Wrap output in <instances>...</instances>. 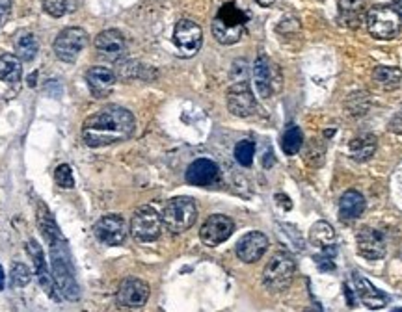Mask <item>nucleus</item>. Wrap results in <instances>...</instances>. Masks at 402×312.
<instances>
[{
  "label": "nucleus",
  "instance_id": "34",
  "mask_svg": "<svg viewBox=\"0 0 402 312\" xmlns=\"http://www.w3.org/2000/svg\"><path fill=\"white\" fill-rule=\"evenodd\" d=\"M54 178L56 183H58V186L60 188H73L75 186V178H73V173H71V168L67 166V163H62V166H58L54 171Z\"/></svg>",
  "mask_w": 402,
  "mask_h": 312
},
{
  "label": "nucleus",
  "instance_id": "2",
  "mask_svg": "<svg viewBox=\"0 0 402 312\" xmlns=\"http://www.w3.org/2000/svg\"><path fill=\"white\" fill-rule=\"evenodd\" d=\"M134 129V115L127 108L112 104L86 119L82 125V139L88 147H105L129 139Z\"/></svg>",
  "mask_w": 402,
  "mask_h": 312
},
{
  "label": "nucleus",
  "instance_id": "14",
  "mask_svg": "<svg viewBox=\"0 0 402 312\" xmlns=\"http://www.w3.org/2000/svg\"><path fill=\"white\" fill-rule=\"evenodd\" d=\"M116 297L121 307L142 308L149 299V287L142 279L129 277L120 284Z\"/></svg>",
  "mask_w": 402,
  "mask_h": 312
},
{
  "label": "nucleus",
  "instance_id": "18",
  "mask_svg": "<svg viewBox=\"0 0 402 312\" xmlns=\"http://www.w3.org/2000/svg\"><path fill=\"white\" fill-rule=\"evenodd\" d=\"M96 49L103 58L110 62H120L127 52L125 37L120 30H105L96 37Z\"/></svg>",
  "mask_w": 402,
  "mask_h": 312
},
{
  "label": "nucleus",
  "instance_id": "40",
  "mask_svg": "<svg viewBox=\"0 0 402 312\" xmlns=\"http://www.w3.org/2000/svg\"><path fill=\"white\" fill-rule=\"evenodd\" d=\"M304 312H322V311H321V307H318V305H311V307H307Z\"/></svg>",
  "mask_w": 402,
  "mask_h": 312
},
{
  "label": "nucleus",
  "instance_id": "19",
  "mask_svg": "<svg viewBox=\"0 0 402 312\" xmlns=\"http://www.w3.org/2000/svg\"><path fill=\"white\" fill-rule=\"evenodd\" d=\"M220 178V169L212 160L197 158L186 169V183L192 186H212Z\"/></svg>",
  "mask_w": 402,
  "mask_h": 312
},
{
  "label": "nucleus",
  "instance_id": "39",
  "mask_svg": "<svg viewBox=\"0 0 402 312\" xmlns=\"http://www.w3.org/2000/svg\"><path fill=\"white\" fill-rule=\"evenodd\" d=\"M0 290H4V270L0 266Z\"/></svg>",
  "mask_w": 402,
  "mask_h": 312
},
{
  "label": "nucleus",
  "instance_id": "3",
  "mask_svg": "<svg viewBox=\"0 0 402 312\" xmlns=\"http://www.w3.org/2000/svg\"><path fill=\"white\" fill-rule=\"evenodd\" d=\"M248 15L239 10L233 2H227L220 8L217 19L212 21V35L222 45H235L244 34Z\"/></svg>",
  "mask_w": 402,
  "mask_h": 312
},
{
  "label": "nucleus",
  "instance_id": "9",
  "mask_svg": "<svg viewBox=\"0 0 402 312\" xmlns=\"http://www.w3.org/2000/svg\"><path fill=\"white\" fill-rule=\"evenodd\" d=\"M173 43L183 58H190L197 54L203 43V32L197 23L190 19H181L173 30Z\"/></svg>",
  "mask_w": 402,
  "mask_h": 312
},
{
  "label": "nucleus",
  "instance_id": "37",
  "mask_svg": "<svg viewBox=\"0 0 402 312\" xmlns=\"http://www.w3.org/2000/svg\"><path fill=\"white\" fill-rule=\"evenodd\" d=\"M257 4L261 6V8H270L272 4H274V2H276V0H255Z\"/></svg>",
  "mask_w": 402,
  "mask_h": 312
},
{
  "label": "nucleus",
  "instance_id": "41",
  "mask_svg": "<svg viewBox=\"0 0 402 312\" xmlns=\"http://www.w3.org/2000/svg\"><path fill=\"white\" fill-rule=\"evenodd\" d=\"M35 76H38V73H34L30 79H28V84H30V88H34V86H35Z\"/></svg>",
  "mask_w": 402,
  "mask_h": 312
},
{
  "label": "nucleus",
  "instance_id": "10",
  "mask_svg": "<svg viewBox=\"0 0 402 312\" xmlns=\"http://www.w3.org/2000/svg\"><path fill=\"white\" fill-rule=\"evenodd\" d=\"M251 73H253L257 93L261 95L263 99H270L277 86H280V71L276 69V65L272 64L265 54H259Z\"/></svg>",
  "mask_w": 402,
  "mask_h": 312
},
{
  "label": "nucleus",
  "instance_id": "27",
  "mask_svg": "<svg viewBox=\"0 0 402 312\" xmlns=\"http://www.w3.org/2000/svg\"><path fill=\"white\" fill-rule=\"evenodd\" d=\"M372 80L377 82L378 88L386 89V91H393V89H397L401 86L402 71L398 67L380 65V67H374V71H372Z\"/></svg>",
  "mask_w": 402,
  "mask_h": 312
},
{
  "label": "nucleus",
  "instance_id": "31",
  "mask_svg": "<svg viewBox=\"0 0 402 312\" xmlns=\"http://www.w3.org/2000/svg\"><path fill=\"white\" fill-rule=\"evenodd\" d=\"M253 154H255V144L250 141V139H242L235 145L236 162L244 166V168H250L251 162H253Z\"/></svg>",
  "mask_w": 402,
  "mask_h": 312
},
{
  "label": "nucleus",
  "instance_id": "5",
  "mask_svg": "<svg viewBox=\"0 0 402 312\" xmlns=\"http://www.w3.org/2000/svg\"><path fill=\"white\" fill-rule=\"evenodd\" d=\"M365 25H367L369 34H371L374 40L389 41L395 40V37L401 34L402 23L397 11L393 10V6L377 4L367 11Z\"/></svg>",
  "mask_w": 402,
  "mask_h": 312
},
{
  "label": "nucleus",
  "instance_id": "35",
  "mask_svg": "<svg viewBox=\"0 0 402 312\" xmlns=\"http://www.w3.org/2000/svg\"><path fill=\"white\" fill-rule=\"evenodd\" d=\"M69 0H43V8L50 17H62L67 11Z\"/></svg>",
  "mask_w": 402,
  "mask_h": 312
},
{
  "label": "nucleus",
  "instance_id": "17",
  "mask_svg": "<svg viewBox=\"0 0 402 312\" xmlns=\"http://www.w3.org/2000/svg\"><path fill=\"white\" fill-rule=\"evenodd\" d=\"M367 0H337V21L345 28L356 30L365 25Z\"/></svg>",
  "mask_w": 402,
  "mask_h": 312
},
{
  "label": "nucleus",
  "instance_id": "30",
  "mask_svg": "<svg viewBox=\"0 0 402 312\" xmlns=\"http://www.w3.org/2000/svg\"><path fill=\"white\" fill-rule=\"evenodd\" d=\"M302 145H304V134H302V130L298 129L297 125H291V127L285 130L282 138L283 153H285L287 156H294L302 149Z\"/></svg>",
  "mask_w": 402,
  "mask_h": 312
},
{
  "label": "nucleus",
  "instance_id": "8",
  "mask_svg": "<svg viewBox=\"0 0 402 312\" xmlns=\"http://www.w3.org/2000/svg\"><path fill=\"white\" fill-rule=\"evenodd\" d=\"M162 216L153 207H140L131 219V233L140 242H155L162 233Z\"/></svg>",
  "mask_w": 402,
  "mask_h": 312
},
{
  "label": "nucleus",
  "instance_id": "12",
  "mask_svg": "<svg viewBox=\"0 0 402 312\" xmlns=\"http://www.w3.org/2000/svg\"><path fill=\"white\" fill-rule=\"evenodd\" d=\"M233 231H235V223H233L231 218H227L224 214H214L211 218H207V221L201 225L200 238L201 242L209 245V248H217L226 240H229Z\"/></svg>",
  "mask_w": 402,
  "mask_h": 312
},
{
  "label": "nucleus",
  "instance_id": "26",
  "mask_svg": "<svg viewBox=\"0 0 402 312\" xmlns=\"http://www.w3.org/2000/svg\"><path fill=\"white\" fill-rule=\"evenodd\" d=\"M23 76V62L17 54L0 56V80L6 84H17Z\"/></svg>",
  "mask_w": 402,
  "mask_h": 312
},
{
  "label": "nucleus",
  "instance_id": "16",
  "mask_svg": "<svg viewBox=\"0 0 402 312\" xmlns=\"http://www.w3.org/2000/svg\"><path fill=\"white\" fill-rule=\"evenodd\" d=\"M268 249V238L259 231H251L244 234L236 243V257L241 258L242 262L253 264L261 260V257Z\"/></svg>",
  "mask_w": 402,
  "mask_h": 312
},
{
  "label": "nucleus",
  "instance_id": "25",
  "mask_svg": "<svg viewBox=\"0 0 402 312\" xmlns=\"http://www.w3.org/2000/svg\"><path fill=\"white\" fill-rule=\"evenodd\" d=\"M309 242L315 248L328 251L335 243V229L328 221H317L309 231Z\"/></svg>",
  "mask_w": 402,
  "mask_h": 312
},
{
  "label": "nucleus",
  "instance_id": "20",
  "mask_svg": "<svg viewBox=\"0 0 402 312\" xmlns=\"http://www.w3.org/2000/svg\"><path fill=\"white\" fill-rule=\"evenodd\" d=\"M86 82H88L91 95L97 99H103V97H108L116 86V74L108 67L96 65V67H90L86 71Z\"/></svg>",
  "mask_w": 402,
  "mask_h": 312
},
{
  "label": "nucleus",
  "instance_id": "6",
  "mask_svg": "<svg viewBox=\"0 0 402 312\" xmlns=\"http://www.w3.org/2000/svg\"><path fill=\"white\" fill-rule=\"evenodd\" d=\"M197 207L190 197H173L170 199L162 212L164 227L173 234H181L196 223Z\"/></svg>",
  "mask_w": 402,
  "mask_h": 312
},
{
  "label": "nucleus",
  "instance_id": "7",
  "mask_svg": "<svg viewBox=\"0 0 402 312\" xmlns=\"http://www.w3.org/2000/svg\"><path fill=\"white\" fill-rule=\"evenodd\" d=\"M86 45H88L86 30L79 28V26H71V28L62 30L60 34H58L54 45H52V50H54L58 59L66 62V64H73L81 56L82 50L86 49Z\"/></svg>",
  "mask_w": 402,
  "mask_h": 312
},
{
  "label": "nucleus",
  "instance_id": "28",
  "mask_svg": "<svg viewBox=\"0 0 402 312\" xmlns=\"http://www.w3.org/2000/svg\"><path fill=\"white\" fill-rule=\"evenodd\" d=\"M38 50H40V43L32 32H23L17 35L16 52L21 62H32L38 56Z\"/></svg>",
  "mask_w": 402,
  "mask_h": 312
},
{
  "label": "nucleus",
  "instance_id": "32",
  "mask_svg": "<svg viewBox=\"0 0 402 312\" xmlns=\"http://www.w3.org/2000/svg\"><path fill=\"white\" fill-rule=\"evenodd\" d=\"M324 156H326V147L322 141H315L313 139L311 144H309V149H307L306 153V160L307 163L311 166V168H321L322 163H324Z\"/></svg>",
  "mask_w": 402,
  "mask_h": 312
},
{
  "label": "nucleus",
  "instance_id": "33",
  "mask_svg": "<svg viewBox=\"0 0 402 312\" xmlns=\"http://www.w3.org/2000/svg\"><path fill=\"white\" fill-rule=\"evenodd\" d=\"M32 279V273L28 266L23 262H16L11 266V284L16 288H25Z\"/></svg>",
  "mask_w": 402,
  "mask_h": 312
},
{
  "label": "nucleus",
  "instance_id": "11",
  "mask_svg": "<svg viewBox=\"0 0 402 312\" xmlns=\"http://www.w3.org/2000/svg\"><path fill=\"white\" fill-rule=\"evenodd\" d=\"M227 108L236 117H250L255 114L257 100L251 93L248 80L233 82L231 88L227 89Z\"/></svg>",
  "mask_w": 402,
  "mask_h": 312
},
{
  "label": "nucleus",
  "instance_id": "21",
  "mask_svg": "<svg viewBox=\"0 0 402 312\" xmlns=\"http://www.w3.org/2000/svg\"><path fill=\"white\" fill-rule=\"evenodd\" d=\"M28 253H30L32 260H34L35 275H38V281H40L41 288L45 290V294L50 299L60 301V296L56 294V282L54 279H52V275L49 273V270H47V262L45 258H43V251H41L40 243L35 242V240H30V242H28Z\"/></svg>",
  "mask_w": 402,
  "mask_h": 312
},
{
  "label": "nucleus",
  "instance_id": "1",
  "mask_svg": "<svg viewBox=\"0 0 402 312\" xmlns=\"http://www.w3.org/2000/svg\"><path fill=\"white\" fill-rule=\"evenodd\" d=\"M40 229L45 240L49 242L50 249V264H52V279H54L56 287L60 288L62 296L69 299V301H76L81 297V287L76 282L75 270H73V262H71V253L67 248V242L64 234L60 233V229L54 223L52 216H50L49 208L45 204H40Z\"/></svg>",
  "mask_w": 402,
  "mask_h": 312
},
{
  "label": "nucleus",
  "instance_id": "23",
  "mask_svg": "<svg viewBox=\"0 0 402 312\" xmlns=\"http://www.w3.org/2000/svg\"><path fill=\"white\" fill-rule=\"evenodd\" d=\"M365 212V197L356 190H348L341 195L339 201V216L343 219H357L362 214Z\"/></svg>",
  "mask_w": 402,
  "mask_h": 312
},
{
  "label": "nucleus",
  "instance_id": "4",
  "mask_svg": "<svg viewBox=\"0 0 402 312\" xmlns=\"http://www.w3.org/2000/svg\"><path fill=\"white\" fill-rule=\"evenodd\" d=\"M294 272H297L294 258L289 253L277 251L263 270V284H265L267 290L274 294L283 292V290L291 287Z\"/></svg>",
  "mask_w": 402,
  "mask_h": 312
},
{
  "label": "nucleus",
  "instance_id": "13",
  "mask_svg": "<svg viewBox=\"0 0 402 312\" xmlns=\"http://www.w3.org/2000/svg\"><path fill=\"white\" fill-rule=\"evenodd\" d=\"M93 233H96V238L100 243L114 248V245H121L125 242L127 223L120 214H108L96 223Z\"/></svg>",
  "mask_w": 402,
  "mask_h": 312
},
{
  "label": "nucleus",
  "instance_id": "36",
  "mask_svg": "<svg viewBox=\"0 0 402 312\" xmlns=\"http://www.w3.org/2000/svg\"><path fill=\"white\" fill-rule=\"evenodd\" d=\"M11 10V2L10 0H0V26L4 23V19L10 15Z\"/></svg>",
  "mask_w": 402,
  "mask_h": 312
},
{
  "label": "nucleus",
  "instance_id": "29",
  "mask_svg": "<svg viewBox=\"0 0 402 312\" xmlns=\"http://www.w3.org/2000/svg\"><path fill=\"white\" fill-rule=\"evenodd\" d=\"M345 108H347L348 114L352 117H360V115H365L371 108V95L367 91H356L352 93L350 97L345 103Z\"/></svg>",
  "mask_w": 402,
  "mask_h": 312
},
{
  "label": "nucleus",
  "instance_id": "15",
  "mask_svg": "<svg viewBox=\"0 0 402 312\" xmlns=\"http://www.w3.org/2000/svg\"><path fill=\"white\" fill-rule=\"evenodd\" d=\"M357 242V253L367 260H380L386 255V240L384 234L377 229L363 227L360 229V233L356 236Z\"/></svg>",
  "mask_w": 402,
  "mask_h": 312
},
{
  "label": "nucleus",
  "instance_id": "22",
  "mask_svg": "<svg viewBox=\"0 0 402 312\" xmlns=\"http://www.w3.org/2000/svg\"><path fill=\"white\" fill-rule=\"evenodd\" d=\"M352 281H354V287H356V294L360 297V301L369 308H384L387 305V296L378 290L377 287H372V282L360 275V273H354L352 275Z\"/></svg>",
  "mask_w": 402,
  "mask_h": 312
},
{
  "label": "nucleus",
  "instance_id": "38",
  "mask_svg": "<svg viewBox=\"0 0 402 312\" xmlns=\"http://www.w3.org/2000/svg\"><path fill=\"white\" fill-rule=\"evenodd\" d=\"M393 10L397 11L398 17H401V19H402V0H397V2L393 4Z\"/></svg>",
  "mask_w": 402,
  "mask_h": 312
},
{
  "label": "nucleus",
  "instance_id": "24",
  "mask_svg": "<svg viewBox=\"0 0 402 312\" xmlns=\"http://www.w3.org/2000/svg\"><path fill=\"white\" fill-rule=\"evenodd\" d=\"M377 136L372 134H362L350 141L348 145V153L356 162H367L372 158V154L377 153Z\"/></svg>",
  "mask_w": 402,
  "mask_h": 312
}]
</instances>
